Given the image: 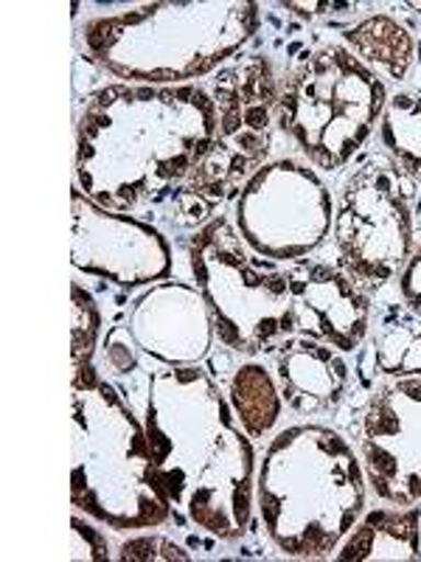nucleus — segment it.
<instances>
[{
  "instance_id": "obj_14",
  "label": "nucleus",
  "mask_w": 421,
  "mask_h": 562,
  "mask_svg": "<svg viewBox=\"0 0 421 562\" xmlns=\"http://www.w3.org/2000/svg\"><path fill=\"white\" fill-rule=\"evenodd\" d=\"M295 333L338 351H354L368 340L371 295L332 265L298 262L289 270Z\"/></svg>"
},
{
  "instance_id": "obj_18",
  "label": "nucleus",
  "mask_w": 421,
  "mask_h": 562,
  "mask_svg": "<svg viewBox=\"0 0 421 562\" xmlns=\"http://www.w3.org/2000/svg\"><path fill=\"white\" fill-rule=\"evenodd\" d=\"M360 358L385 380L421 378V315L408 307L388 310L368 333V346Z\"/></svg>"
},
{
  "instance_id": "obj_21",
  "label": "nucleus",
  "mask_w": 421,
  "mask_h": 562,
  "mask_svg": "<svg viewBox=\"0 0 421 562\" xmlns=\"http://www.w3.org/2000/svg\"><path fill=\"white\" fill-rule=\"evenodd\" d=\"M70 313H73V340H70V358H73V383L70 385H88L102 380L93 369V351H96L99 338V315L96 299L82 288V281H73V301H70Z\"/></svg>"
},
{
  "instance_id": "obj_13",
  "label": "nucleus",
  "mask_w": 421,
  "mask_h": 562,
  "mask_svg": "<svg viewBox=\"0 0 421 562\" xmlns=\"http://www.w3.org/2000/svg\"><path fill=\"white\" fill-rule=\"evenodd\" d=\"M127 329L160 366H200L214 349V315L197 284L160 281L133 301Z\"/></svg>"
},
{
  "instance_id": "obj_22",
  "label": "nucleus",
  "mask_w": 421,
  "mask_h": 562,
  "mask_svg": "<svg viewBox=\"0 0 421 562\" xmlns=\"http://www.w3.org/2000/svg\"><path fill=\"white\" fill-rule=\"evenodd\" d=\"M118 560H192V554L178 546L174 540L163 535H140V537H129L118 546Z\"/></svg>"
},
{
  "instance_id": "obj_20",
  "label": "nucleus",
  "mask_w": 421,
  "mask_h": 562,
  "mask_svg": "<svg viewBox=\"0 0 421 562\" xmlns=\"http://www.w3.org/2000/svg\"><path fill=\"white\" fill-rule=\"evenodd\" d=\"M379 144L396 169L421 183V90H399L379 119Z\"/></svg>"
},
{
  "instance_id": "obj_5",
  "label": "nucleus",
  "mask_w": 421,
  "mask_h": 562,
  "mask_svg": "<svg viewBox=\"0 0 421 562\" xmlns=\"http://www.w3.org/2000/svg\"><path fill=\"white\" fill-rule=\"evenodd\" d=\"M73 391L70 501L115 531L158 529L174 518L160 484L147 428L113 383L96 380Z\"/></svg>"
},
{
  "instance_id": "obj_11",
  "label": "nucleus",
  "mask_w": 421,
  "mask_h": 562,
  "mask_svg": "<svg viewBox=\"0 0 421 562\" xmlns=\"http://www.w3.org/2000/svg\"><path fill=\"white\" fill-rule=\"evenodd\" d=\"M357 453L379 501L421 504V378L385 380L360 414Z\"/></svg>"
},
{
  "instance_id": "obj_24",
  "label": "nucleus",
  "mask_w": 421,
  "mask_h": 562,
  "mask_svg": "<svg viewBox=\"0 0 421 562\" xmlns=\"http://www.w3.org/2000/svg\"><path fill=\"white\" fill-rule=\"evenodd\" d=\"M138 346H135L133 335H129L127 324L113 326L104 338V351L102 360L113 374H129V371L138 369Z\"/></svg>"
},
{
  "instance_id": "obj_2",
  "label": "nucleus",
  "mask_w": 421,
  "mask_h": 562,
  "mask_svg": "<svg viewBox=\"0 0 421 562\" xmlns=\"http://www.w3.org/2000/svg\"><path fill=\"white\" fill-rule=\"evenodd\" d=\"M217 138V104L203 85H104L77 124V189L127 211L183 186Z\"/></svg>"
},
{
  "instance_id": "obj_8",
  "label": "nucleus",
  "mask_w": 421,
  "mask_h": 562,
  "mask_svg": "<svg viewBox=\"0 0 421 562\" xmlns=\"http://www.w3.org/2000/svg\"><path fill=\"white\" fill-rule=\"evenodd\" d=\"M210 97L217 104V138L180 192L214 209L223 200L239 198L244 183L268 164L281 85L264 54H244L219 70Z\"/></svg>"
},
{
  "instance_id": "obj_15",
  "label": "nucleus",
  "mask_w": 421,
  "mask_h": 562,
  "mask_svg": "<svg viewBox=\"0 0 421 562\" xmlns=\"http://www.w3.org/2000/svg\"><path fill=\"white\" fill-rule=\"evenodd\" d=\"M275 380L289 411L315 416L343 403L351 389V366L343 351L309 338H284L275 351Z\"/></svg>"
},
{
  "instance_id": "obj_7",
  "label": "nucleus",
  "mask_w": 421,
  "mask_h": 562,
  "mask_svg": "<svg viewBox=\"0 0 421 562\" xmlns=\"http://www.w3.org/2000/svg\"><path fill=\"white\" fill-rule=\"evenodd\" d=\"M189 268L228 351L253 358L295 333L289 270L259 259L225 214L189 237Z\"/></svg>"
},
{
  "instance_id": "obj_4",
  "label": "nucleus",
  "mask_w": 421,
  "mask_h": 562,
  "mask_svg": "<svg viewBox=\"0 0 421 562\" xmlns=\"http://www.w3.org/2000/svg\"><path fill=\"white\" fill-rule=\"evenodd\" d=\"M262 26V7L248 0L140 3L90 18L79 32L84 59L140 85H192L234 54Z\"/></svg>"
},
{
  "instance_id": "obj_17",
  "label": "nucleus",
  "mask_w": 421,
  "mask_h": 562,
  "mask_svg": "<svg viewBox=\"0 0 421 562\" xmlns=\"http://www.w3.org/2000/svg\"><path fill=\"white\" fill-rule=\"evenodd\" d=\"M343 45L379 79L402 82L416 59V40L394 14H371L343 32Z\"/></svg>"
},
{
  "instance_id": "obj_25",
  "label": "nucleus",
  "mask_w": 421,
  "mask_h": 562,
  "mask_svg": "<svg viewBox=\"0 0 421 562\" xmlns=\"http://www.w3.org/2000/svg\"><path fill=\"white\" fill-rule=\"evenodd\" d=\"M399 299L410 313L421 315V245H416L408 265L399 273Z\"/></svg>"
},
{
  "instance_id": "obj_12",
  "label": "nucleus",
  "mask_w": 421,
  "mask_h": 562,
  "mask_svg": "<svg viewBox=\"0 0 421 562\" xmlns=\"http://www.w3.org/2000/svg\"><path fill=\"white\" fill-rule=\"evenodd\" d=\"M73 268L107 279L118 288H140L172 273V245L149 223L102 209L73 189Z\"/></svg>"
},
{
  "instance_id": "obj_26",
  "label": "nucleus",
  "mask_w": 421,
  "mask_h": 562,
  "mask_svg": "<svg viewBox=\"0 0 421 562\" xmlns=\"http://www.w3.org/2000/svg\"><path fill=\"white\" fill-rule=\"evenodd\" d=\"M408 9H416V12H421V3H405Z\"/></svg>"
},
{
  "instance_id": "obj_23",
  "label": "nucleus",
  "mask_w": 421,
  "mask_h": 562,
  "mask_svg": "<svg viewBox=\"0 0 421 562\" xmlns=\"http://www.w3.org/2000/svg\"><path fill=\"white\" fill-rule=\"evenodd\" d=\"M110 540L102 529L84 518H70V546L65 560H110Z\"/></svg>"
},
{
  "instance_id": "obj_9",
  "label": "nucleus",
  "mask_w": 421,
  "mask_h": 562,
  "mask_svg": "<svg viewBox=\"0 0 421 562\" xmlns=\"http://www.w3.org/2000/svg\"><path fill=\"white\" fill-rule=\"evenodd\" d=\"M416 183L388 155H374L345 180L334 209L338 268L374 295L399 279L413 254Z\"/></svg>"
},
{
  "instance_id": "obj_10",
  "label": "nucleus",
  "mask_w": 421,
  "mask_h": 562,
  "mask_svg": "<svg viewBox=\"0 0 421 562\" xmlns=\"http://www.w3.org/2000/svg\"><path fill=\"white\" fill-rule=\"evenodd\" d=\"M234 214L239 237L259 259L298 265L329 239L334 200L315 167L278 158L244 183Z\"/></svg>"
},
{
  "instance_id": "obj_1",
  "label": "nucleus",
  "mask_w": 421,
  "mask_h": 562,
  "mask_svg": "<svg viewBox=\"0 0 421 562\" xmlns=\"http://www.w3.org/2000/svg\"><path fill=\"white\" fill-rule=\"evenodd\" d=\"M144 428L174 520L223 543L242 540L255 506V453L217 380L203 366L155 369Z\"/></svg>"
},
{
  "instance_id": "obj_19",
  "label": "nucleus",
  "mask_w": 421,
  "mask_h": 562,
  "mask_svg": "<svg viewBox=\"0 0 421 562\" xmlns=\"http://www.w3.org/2000/svg\"><path fill=\"white\" fill-rule=\"evenodd\" d=\"M228 403L250 439H268L284 414V396L278 380L264 363L237 366L228 380Z\"/></svg>"
},
{
  "instance_id": "obj_6",
  "label": "nucleus",
  "mask_w": 421,
  "mask_h": 562,
  "mask_svg": "<svg viewBox=\"0 0 421 562\" xmlns=\"http://www.w3.org/2000/svg\"><path fill=\"white\" fill-rule=\"evenodd\" d=\"M388 90L343 43H326L300 59L281 85L275 127L309 167L338 172L377 130Z\"/></svg>"
},
{
  "instance_id": "obj_16",
  "label": "nucleus",
  "mask_w": 421,
  "mask_h": 562,
  "mask_svg": "<svg viewBox=\"0 0 421 562\" xmlns=\"http://www.w3.org/2000/svg\"><path fill=\"white\" fill-rule=\"evenodd\" d=\"M332 557L340 562L421 560V504L363 512Z\"/></svg>"
},
{
  "instance_id": "obj_3",
  "label": "nucleus",
  "mask_w": 421,
  "mask_h": 562,
  "mask_svg": "<svg viewBox=\"0 0 421 562\" xmlns=\"http://www.w3.org/2000/svg\"><path fill=\"white\" fill-rule=\"evenodd\" d=\"M365 467L340 430L304 422L275 434L255 467V512L287 560H329L365 512Z\"/></svg>"
}]
</instances>
